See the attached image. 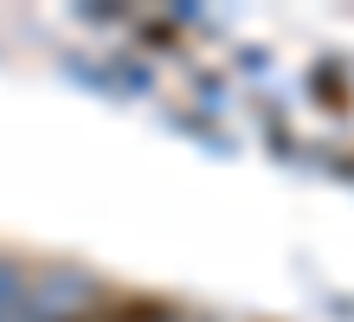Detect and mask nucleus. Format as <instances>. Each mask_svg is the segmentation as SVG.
<instances>
[{
  "label": "nucleus",
  "instance_id": "3",
  "mask_svg": "<svg viewBox=\"0 0 354 322\" xmlns=\"http://www.w3.org/2000/svg\"><path fill=\"white\" fill-rule=\"evenodd\" d=\"M58 322H91V310H77V316H58Z\"/></svg>",
  "mask_w": 354,
  "mask_h": 322
},
{
  "label": "nucleus",
  "instance_id": "1",
  "mask_svg": "<svg viewBox=\"0 0 354 322\" xmlns=\"http://www.w3.org/2000/svg\"><path fill=\"white\" fill-rule=\"evenodd\" d=\"M309 91H316V103H322V110H335V116H348V103H354L348 78L335 71V64H316V71H309Z\"/></svg>",
  "mask_w": 354,
  "mask_h": 322
},
{
  "label": "nucleus",
  "instance_id": "2",
  "mask_svg": "<svg viewBox=\"0 0 354 322\" xmlns=\"http://www.w3.org/2000/svg\"><path fill=\"white\" fill-rule=\"evenodd\" d=\"M91 322H168V303L136 296V303H116V310H91Z\"/></svg>",
  "mask_w": 354,
  "mask_h": 322
}]
</instances>
